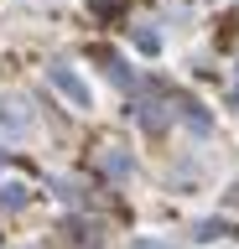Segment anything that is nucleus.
Instances as JSON below:
<instances>
[{
	"label": "nucleus",
	"instance_id": "f257e3e1",
	"mask_svg": "<svg viewBox=\"0 0 239 249\" xmlns=\"http://www.w3.org/2000/svg\"><path fill=\"white\" fill-rule=\"evenodd\" d=\"M52 83H57V89H68V93H73V99H78V104H89V89H83L78 78L68 73V68H52Z\"/></svg>",
	"mask_w": 239,
	"mask_h": 249
}]
</instances>
